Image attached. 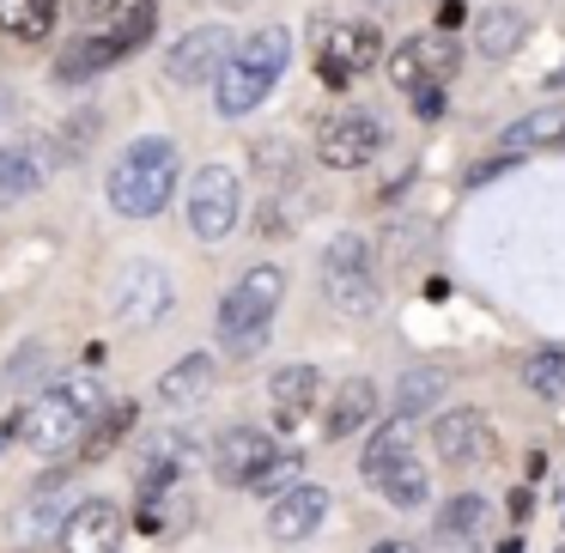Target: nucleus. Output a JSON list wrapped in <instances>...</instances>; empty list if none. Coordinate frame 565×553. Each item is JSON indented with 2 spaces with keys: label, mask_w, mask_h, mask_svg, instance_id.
Listing matches in <instances>:
<instances>
[{
  "label": "nucleus",
  "mask_w": 565,
  "mask_h": 553,
  "mask_svg": "<svg viewBox=\"0 0 565 553\" xmlns=\"http://www.w3.org/2000/svg\"><path fill=\"white\" fill-rule=\"evenodd\" d=\"M286 62H292V31L286 25H262L249 43H237L213 74V110L220 116H249L274 86H280Z\"/></svg>",
  "instance_id": "nucleus-1"
},
{
  "label": "nucleus",
  "mask_w": 565,
  "mask_h": 553,
  "mask_svg": "<svg viewBox=\"0 0 565 553\" xmlns=\"http://www.w3.org/2000/svg\"><path fill=\"white\" fill-rule=\"evenodd\" d=\"M98 414H104L98 377H62V383H50V390H43L38 402L25 407V414L7 419V426H13L38 456H62L67 444L86 438V426H92Z\"/></svg>",
  "instance_id": "nucleus-2"
},
{
  "label": "nucleus",
  "mask_w": 565,
  "mask_h": 553,
  "mask_svg": "<svg viewBox=\"0 0 565 553\" xmlns=\"http://www.w3.org/2000/svg\"><path fill=\"white\" fill-rule=\"evenodd\" d=\"M286 298V274L274 262H256L249 274H237V286L220 298L213 310V329H220V347L232 359H256L268 347V329H274V310Z\"/></svg>",
  "instance_id": "nucleus-3"
},
{
  "label": "nucleus",
  "mask_w": 565,
  "mask_h": 553,
  "mask_svg": "<svg viewBox=\"0 0 565 553\" xmlns=\"http://www.w3.org/2000/svg\"><path fill=\"white\" fill-rule=\"evenodd\" d=\"M171 189H177V147L164 135H147L110 164L104 195H110V208L122 213V220H159Z\"/></svg>",
  "instance_id": "nucleus-4"
},
{
  "label": "nucleus",
  "mask_w": 565,
  "mask_h": 553,
  "mask_svg": "<svg viewBox=\"0 0 565 553\" xmlns=\"http://www.w3.org/2000/svg\"><path fill=\"white\" fill-rule=\"evenodd\" d=\"M322 293H329V305L341 317H371L377 310L383 286H377V262H371L365 237H334L322 249Z\"/></svg>",
  "instance_id": "nucleus-5"
},
{
  "label": "nucleus",
  "mask_w": 565,
  "mask_h": 553,
  "mask_svg": "<svg viewBox=\"0 0 565 553\" xmlns=\"http://www.w3.org/2000/svg\"><path fill=\"white\" fill-rule=\"evenodd\" d=\"M189 232L201 237V244H220V237H232V225L244 220V183H237V171H225V164H201L195 177H189Z\"/></svg>",
  "instance_id": "nucleus-6"
},
{
  "label": "nucleus",
  "mask_w": 565,
  "mask_h": 553,
  "mask_svg": "<svg viewBox=\"0 0 565 553\" xmlns=\"http://www.w3.org/2000/svg\"><path fill=\"white\" fill-rule=\"evenodd\" d=\"M383 152V123L365 110V104H341L329 123L317 128V159L329 171H359Z\"/></svg>",
  "instance_id": "nucleus-7"
},
{
  "label": "nucleus",
  "mask_w": 565,
  "mask_h": 553,
  "mask_svg": "<svg viewBox=\"0 0 565 553\" xmlns=\"http://www.w3.org/2000/svg\"><path fill=\"white\" fill-rule=\"evenodd\" d=\"M456 67H462V50H456L450 31H419V38H407L402 50L390 55V79H395V92L444 86V79H456Z\"/></svg>",
  "instance_id": "nucleus-8"
},
{
  "label": "nucleus",
  "mask_w": 565,
  "mask_h": 553,
  "mask_svg": "<svg viewBox=\"0 0 565 553\" xmlns=\"http://www.w3.org/2000/svg\"><path fill=\"white\" fill-rule=\"evenodd\" d=\"M110 310H116V322H128V329L159 322L164 310H171V274H164L159 262H128V268H116Z\"/></svg>",
  "instance_id": "nucleus-9"
},
{
  "label": "nucleus",
  "mask_w": 565,
  "mask_h": 553,
  "mask_svg": "<svg viewBox=\"0 0 565 553\" xmlns=\"http://www.w3.org/2000/svg\"><path fill=\"white\" fill-rule=\"evenodd\" d=\"M383 62V38L377 25H365V19H347V25H322V79L329 86H347V74H365V67Z\"/></svg>",
  "instance_id": "nucleus-10"
},
{
  "label": "nucleus",
  "mask_w": 565,
  "mask_h": 553,
  "mask_svg": "<svg viewBox=\"0 0 565 553\" xmlns=\"http://www.w3.org/2000/svg\"><path fill=\"white\" fill-rule=\"evenodd\" d=\"M322 517H329V487L298 480L280 499H268V535L280 541V547H298V541H310L322 529Z\"/></svg>",
  "instance_id": "nucleus-11"
},
{
  "label": "nucleus",
  "mask_w": 565,
  "mask_h": 553,
  "mask_svg": "<svg viewBox=\"0 0 565 553\" xmlns=\"http://www.w3.org/2000/svg\"><path fill=\"white\" fill-rule=\"evenodd\" d=\"M55 547L62 553H122V511L110 499H86L62 517L55 529Z\"/></svg>",
  "instance_id": "nucleus-12"
},
{
  "label": "nucleus",
  "mask_w": 565,
  "mask_h": 553,
  "mask_svg": "<svg viewBox=\"0 0 565 553\" xmlns=\"http://www.w3.org/2000/svg\"><path fill=\"white\" fill-rule=\"evenodd\" d=\"M225 55H232V31L225 25H195V31H183V38L171 43L164 79H171V86H201L207 74H220Z\"/></svg>",
  "instance_id": "nucleus-13"
},
{
  "label": "nucleus",
  "mask_w": 565,
  "mask_h": 553,
  "mask_svg": "<svg viewBox=\"0 0 565 553\" xmlns=\"http://www.w3.org/2000/svg\"><path fill=\"white\" fill-rule=\"evenodd\" d=\"M431 444H438V456L450 468H480L492 456V426L475 407H450V414H438V426H431Z\"/></svg>",
  "instance_id": "nucleus-14"
},
{
  "label": "nucleus",
  "mask_w": 565,
  "mask_h": 553,
  "mask_svg": "<svg viewBox=\"0 0 565 553\" xmlns=\"http://www.w3.org/2000/svg\"><path fill=\"white\" fill-rule=\"evenodd\" d=\"M62 164V152L50 140H25V147H0V208H13V201H31L50 171Z\"/></svg>",
  "instance_id": "nucleus-15"
},
{
  "label": "nucleus",
  "mask_w": 565,
  "mask_h": 553,
  "mask_svg": "<svg viewBox=\"0 0 565 553\" xmlns=\"http://www.w3.org/2000/svg\"><path fill=\"white\" fill-rule=\"evenodd\" d=\"M274 450H280V444H274L262 426H232L220 444H213V475H220L225 487H244V480L256 475Z\"/></svg>",
  "instance_id": "nucleus-16"
},
{
  "label": "nucleus",
  "mask_w": 565,
  "mask_h": 553,
  "mask_svg": "<svg viewBox=\"0 0 565 553\" xmlns=\"http://www.w3.org/2000/svg\"><path fill=\"white\" fill-rule=\"evenodd\" d=\"M547 147H565V104H547V110L516 116V123L499 135V152H511V159H523V152H547Z\"/></svg>",
  "instance_id": "nucleus-17"
},
{
  "label": "nucleus",
  "mask_w": 565,
  "mask_h": 553,
  "mask_svg": "<svg viewBox=\"0 0 565 553\" xmlns=\"http://www.w3.org/2000/svg\"><path fill=\"white\" fill-rule=\"evenodd\" d=\"M116 62H122V43L104 38V31H86V38H74L55 55V79H62V86H79V79L104 74V67H116Z\"/></svg>",
  "instance_id": "nucleus-18"
},
{
  "label": "nucleus",
  "mask_w": 565,
  "mask_h": 553,
  "mask_svg": "<svg viewBox=\"0 0 565 553\" xmlns=\"http://www.w3.org/2000/svg\"><path fill=\"white\" fill-rule=\"evenodd\" d=\"M213 383H220V365H213L207 353H189V359H177V365L164 371L152 395H159V407H195Z\"/></svg>",
  "instance_id": "nucleus-19"
},
{
  "label": "nucleus",
  "mask_w": 565,
  "mask_h": 553,
  "mask_svg": "<svg viewBox=\"0 0 565 553\" xmlns=\"http://www.w3.org/2000/svg\"><path fill=\"white\" fill-rule=\"evenodd\" d=\"M371 487H377L395 511H419V504L431 499V475H426V462H419L414 450L395 456L390 468H377V475H371Z\"/></svg>",
  "instance_id": "nucleus-20"
},
{
  "label": "nucleus",
  "mask_w": 565,
  "mask_h": 553,
  "mask_svg": "<svg viewBox=\"0 0 565 553\" xmlns=\"http://www.w3.org/2000/svg\"><path fill=\"white\" fill-rule=\"evenodd\" d=\"M371 414H377V383H371V377H347L341 390H334V402H329V438L334 444L353 438L359 426H371Z\"/></svg>",
  "instance_id": "nucleus-21"
},
{
  "label": "nucleus",
  "mask_w": 565,
  "mask_h": 553,
  "mask_svg": "<svg viewBox=\"0 0 565 553\" xmlns=\"http://www.w3.org/2000/svg\"><path fill=\"white\" fill-rule=\"evenodd\" d=\"M523 31H529L523 7H487V13L475 19V55H487V62H504V55H516Z\"/></svg>",
  "instance_id": "nucleus-22"
},
{
  "label": "nucleus",
  "mask_w": 565,
  "mask_h": 553,
  "mask_svg": "<svg viewBox=\"0 0 565 553\" xmlns=\"http://www.w3.org/2000/svg\"><path fill=\"white\" fill-rule=\"evenodd\" d=\"M268 395H274V407H280V419H298L305 407H317L322 371L317 365H280V371H274V383H268Z\"/></svg>",
  "instance_id": "nucleus-23"
},
{
  "label": "nucleus",
  "mask_w": 565,
  "mask_h": 553,
  "mask_svg": "<svg viewBox=\"0 0 565 553\" xmlns=\"http://www.w3.org/2000/svg\"><path fill=\"white\" fill-rule=\"evenodd\" d=\"M55 13H62V0H0V31L19 43H38L55 31Z\"/></svg>",
  "instance_id": "nucleus-24"
},
{
  "label": "nucleus",
  "mask_w": 565,
  "mask_h": 553,
  "mask_svg": "<svg viewBox=\"0 0 565 553\" xmlns=\"http://www.w3.org/2000/svg\"><path fill=\"white\" fill-rule=\"evenodd\" d=\"M444 390H450V377H444L438 365H407V371H402V383H395V414H402V419L431 414Z\"/></svg>",
  "instance_id": "nucleus-25"
},
{
  "label": "nucleus",
  "mask_w": 565,
  "mask_h": 553,
  "mask_svg": "<svg viewBox=\"0 0 565 553\" xmlns=\"http://www.w3.org/2000/svg\"><path fill=\"white\" fill-rule=\"evenodd\" d=\"M67 511H74V504H67V492H62V487H43V492H31V504L13 517V535H25V541H55V529H62Z\"/></svg>",
  "instance_id": "nucleus-26"
},
{
  "label": "nucleus",
  "mask_w": 565,
  "mask_h": 553,
  "mask_svg": "<svg viewBox=\"0 0 565 553\" xmlns=\"http://www.w3.org/2000/svg\"><path fill=\"white\" fill-rule=\"evenodd\" d=\"M523 383L541 402H565V347H541L523 359Z\"/></svg>",
  "instance_id": "nucleus-27"
},
{
  "label": "nucleus",
  "mask_w": 565,
  "mask_h": 553,
  "mask_svg": "<svg viewBox=\"0 0 565 553\" xmlns=\"http://www.w3.org/2000/svg\"><path fill=\"white\" fill-rule=\"evenodd\" d=\"M487 523H492V504L480 499V492H450V499L438 504V529H444V535H480Z\"/></svg>",
  "instance_id": "nucleus-28"
},
{
  "label": "nucleus",
  "mask_w": 565,
  "mask_h": 553,
  "mask_svg": "<svg viewBox=\"0 0 565 553\" xmlns=\"http://www.w3.org/2000/svg\"><path fill=\"white\" fill-rule=\"evenodd\" d=\"M298 480H305V456H298V450H274L268 462H262L256 475L244 480V487L262 492V499H280L286 487H298Z\"/></svg>",
  "instance_id": "nucleus-29"
},
{
  "label": "nucleus",
  "mask_w": 565,
  "mask_h": 553,
  "mask_svg": "<svg viewBox=\"0 0 565 553\" xmlns=\"http://www.w3.org/2000/svg\"><path fill=\"white\" fill-rule=\"evenodd\" d=\"M407 450H414V432H407V419H402V414H395L390 426H377V438L365 444V480L377 475V468H390L395 456H407Z\"/></svg>",
  "instance_id": "nucleus-30"
},
{
  "label": "nucleus",
  "mask_w": 565,
  "mask_h": 553,
  "mask_svg": "<svg viewBox=\"0 0 565 553\" xmlns=\"http://www.w3.org/2000/svg\"><path fill=\"white\" fill-rule=\"evenodd\" d=\"M128 419H135V414H128V407H116V414H110V419H98V426H86V432H92V444H86V456H104V450H110V444H116V438H122V426H128Z\"/></svg>",
  "instance_id": "nucleus-31"
},
{
  "label": "nucleus",
  "mask_w": 565,
  "mask_h": 553,
  "mask_svg": "<svg viewBox=\"0 0 565 553\" xmlns=\"http://www.w3.org/2000/svg\"><path fill=\"white\" fill-rule=\"evenodd\" d=\"M43 365H50V353H43V341H31L25 353H19V365H7V383H13V390H25Z\"/></svg>",
  "instance_id": "nucleus-32"
},
{
  "label": "nucleus",
  "mask_w": 565,
  "mask_h": 553,
  "mask_svg": "<svg viewBox=\"0 0 565 553\" xmlns=\"http://www.w3.org/2000/svg\"><path fill=\"white\" fill-rule=\"evenodd\" d=\"M262 171H268L274 183H280V177L292 171V159H286V140H280V135H274V140H262Z\"/></svg>",
  "instance_id": "nucleus-33"
},
{
  "label": "nucleus",
  "mask_w": 565,
  "mask_h": 553,
  "mask_svg": "<svg viewBox=\"0 0 565 553\" xmlns=\"http://www.w3.org/2000/svg\"><path fill=\"white\" fill-rule=\"evenodd\" d=\"M407 98H414V110L426 116V123H438V116H444V86H419V92H407Z\"/></svg>",
  "instance_id": "nucleus-34"
},
{
  "label": "nucleus",
  "mask_w": 565,
  "mask_h": 553,
  "mask_svg": "<svg viewBox=\"0 0 565 553\" xmlns=\"http://www.w3.org/2000/svg\"><path fill=\"white\" fill-rule=\"evenodd\" d=\"M419 553H480V547H475V535H444V529H438Z\"/></svg>",
  "instance_id": "nucleus-35"
},
{
  "label": "nucleus",
  "mask_w": 565,
  "mask_h": 553,
  "mask_svg": "<svg viewBox=\"0 0 565 553\" xmlns=\"http://www.w3.org/2000/svg\"><path fill=\"white\" fill-rule=\"evenodd\" d=\"M462 25V0H438V31H456Z\"/></svg>",
  "instance_id": "nucleus-36"
},
{
  "label": "nucleus",
  "mask_w": 565,
  "mask_h": 553,
  "mask_svg": "<svg viewBox=\"0 0 565 553\" xmlns=\"http://www.w3.org/2000/svg\"><path fill=\"white\" fill-rule=\"evenodd\" d=\"M13 123V98H0V128Z\"/></svg>",
  "instance_id": "nucleus-37"
},
{
  "label": "nucleus",
  "mask_w": 565,
  "mask_h": 553,
  "mask_svg": "<svg viewBox=\"0 0 565 553\" xmlns=\"http://www.w3.org/2000/svg\"><path fill=\"white\" fill-rule=\"evenodd\" d=\"M377 553H414V547H402V541H383V547Z\"/></svg>",
  "instance_id": "nucleus-38"
},
{
  "label": "nucleus",
  "mask_w": 565,
  "mask_h": 553,
  "mask_svg": "<svg viewBox=\"0 0 565 553\" xmlns=\"http://www.w3.org/2000/svg\"><path fill=\"white\" fill-rule=\"evenodd\" d=\"M371 7H390V0H371Z\"/></svg>",
  "instance_id": "nucleus-39"
},
{
  "label": "nucleus",
  "mask_w": 565,
  "mask_h": 553,
  "mask_svg": "<svg viewBox=\"0 0 565 553\" xmlns=\"http://www.w3.org/2000/svg\"><path fill=\"white\" fill-rule=\"evenodd\" d=\"M19 553H31V547H19Z\"/></svg>",
  "instance_id": "nucleus-40"
}]
</instances>
